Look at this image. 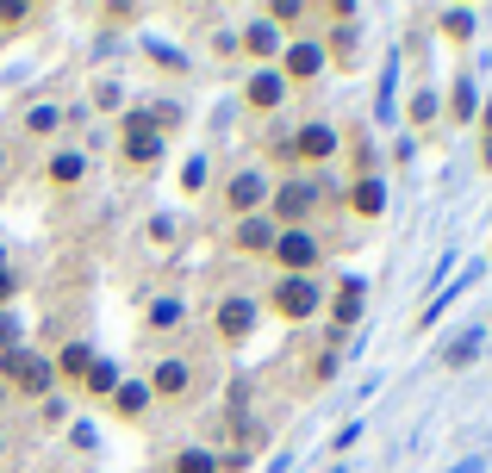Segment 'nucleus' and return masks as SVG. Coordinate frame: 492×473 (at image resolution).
<instances>
[{
  "mask_svg": "<svg viewBox=\"0 0 492 473\" xmlns=\"http://www.w3.org/2000/svg\"><path fill=\"white\" fill-rule=\"evenodd\" d=\"M324 280L318 274H281V280H268V312L281 318V324H312V318H324Z\"/></svg>",
  "mask_w": 492,
  "mask_h": 473,
  "instance_id": "3",
  "label": "nucleus"
},
{
  "mask_svg": "<svg viewBox=\"0 0 492 473\" xmlns=\"http://www.w3.org/2000/svg\"><path fill=\"white\" fill-rule=\"evenodd\" d=\"M455 473H487V461H462V468H455Z\"/></svg>",
  "mask_w": 492,
  "mask_h": 473,
  "instance_id": "43",
  "label": "nucleus"
},
{
  "mask_svg": "<svg viewBox=\"0 0 492 473\" xmlns=\"http://www.w3.org/2000/svg\"><path fill=\"white\" fill-rule=\"evenodd\" d=\"M436 31H443V44L462 50V44L474 38V6H443V13H436Z\"/></svg>",
  "mask_w": 492,
  "mask_h": 473,
  "instance_id": "26",
  "label": "nucleus"
},
{
  "mask_svg": "<svg viewBox=\"0 0 492 473\" xmlns=\"http://www.w3.org/2000/svg\"><path fill=\"white\" fill-rule=\"evenodd\" d=\"M281 50H287V31H274L262 13H249L244 31H237V56H249V69H274Z\"/></svg>",
  "mask_w": 492,
  "mask_h": 473,
  "instance_id": "14",
  "label": "nucleus"
},
{
  "mask_svg": "<svg viewBox=\"0 0 492 473\" xmlns=\"http://www.w3.org/2000/svg\"><path fill=\"white\" fill-rule=\"evenodd\" d=\"M143 113H150V125H156L162 137L187 125V107H181V100H143Z\"/></svg>",
  "mask_w": 492,
  "mask_h": 473,
  "instance_id": "29",
  "label": "nucleus"
},
{
  "mask_svg": "<svg viewBox=\"0 0 492 473\" xmlns=\"http://www.w3.org/2000/svg\"><path fill=\"white\" fill-rule=\"evenodd\" d=\"M38 424H69V399H63V392L38 399Z\"/></svg>",
  "mask_w": 492,
  "mask_h": 473,
  "instance_id": "37",
  "label": "nucleus"
},
{
  "mask_svg": "<svg viewBox=\"0 0 492 473\" xmlns=\"http://www.w3.org/2000/svg\"><path fill=\"white\" fill-rule=\"evenodd\" d=\"M50 361H56V386H75V392H82V380H88V367H94V343L75 337V343H63V349L50 355Z\"/></svg>",
  "mask_w": 492,
  "mask_h": 473,
  "instance_id": "19",
  "label": "nucleus"
},
{
  "mask_svg": "<svg viewBox=\"0 0 492 473\" xmlns=\"http://www.w3.org/2000/svg\"><path fill=\"white\" fill-rule=\"evenodd\" d=\"M143 236H150V249H175V243H181V219H175V212H150Z\"/></svg>",
  "mask_w": 492,
  "mask_h": 473,
  "instance_id": "30",
  "label": "nucleus"
},
{
  "mask_svg": "<svg viewBox=\"0 0 492 473\" xmlns=\"http://www.w3.org/2000/svg\"><path fill=\"white\" fill-rule=\"evenodd\" d=\"M44 181H50L56 194H75V187L88 181V156H82V150H56V156H44Z\"/></svg>",
  "mask_w": 492,
  "mask_h": 473,
  "instance_id": "17",
  "label": "nucleus"
},
{
  "mask_svg": "<svg viewBox=\"0 0 492 473\" xmlns=\"http://www.w3.org/2000/svg\"><path fill=\"white\" fill-rule=\"evenodd\" d=\"M337 367H343V349H324L318 361H312V386H331V380H337Z\"/></svg>",
  "mask_w": 492,
  "mask_h": 473,
  "instance_id": "36",
  "label": "nucleus"
},
{
  "mask_svg": "<svg viewBox=\"0 0 492 473\" xmlns=\"http://www.w3.org/2000/svg\"><path fill=\"white\" fill-rule=\"evenodd\" d=\"M393 100H399V56H386V75L374 94V125H393Z\"/></svg>",
  "mask_w": 492,
  "mask_h": 473,
  "instance_id": "28",
  "label": "nucleus"
},
{
  "mask_svg": "<svg viewBox=\"0 0 492 473\" xmlns=\"http://www.w3.org/2000/svg\"><path fill=\"white\" fill-rule=\"evenodd\" d=\"M6 405H13V392H6V386H0V411H6Z\"/></svg>",
  "mask_w": 492,
  "mask_h": 473,
  "instance_id": "44",
  "label": "nucleus"
},
{
  "mask_svg": "<svg viewBox=\"0 0 492 473\" xmlns=\"http://www.w3.org/2000/svg\"><path fill=\"white\" fill-rule=\"evenodd\" d=\"M474 131H480V168L492 175V100H480V118H474Z\"/></svg>",
  "mask_w": 492,
  "mask_h": 473,
  "instance_id": "34",
  "label": "nucleus"
},
{
  "mask_svg": "<svg viewBox=\"0 0 492 473\" xmlns=\"http://www.w3.org/2000/svg\"><path fill=\"white\" fill-rule=\"evenodd\" d=\"M268 194H274V175L268 168H231L225 175V212L231 219H255V212H268Z\"/></svg>",
  "mask_w": 492,
  "mask_h": 473,
  "instance_id": "11",
  "label": "nucleus"
},
{
  "mask_svg": "<svg viewBox=\"0 0 492 473\" xmlns=\"http://www.w3.org/2000/svg\"><path fill=\"white\" fill-rule=\"evenodd\" d=\"M0 461H6V430H0Z\"/></svg>",
  "mask_w": 492,
  "mask_h": 473,
  "instance_id": "46",
  "label": "nucleus"
},
{
  "mask_svg": "<svg viewBox=\"0 0 492 473\" xmlns=\"http://www.w3.org/2000/svg\"><path fill=\"white\" fill-rule=\"evenodd\" d=\"M162 150H168V137L150 125L143 100H131V107L119 113V168L125 175H150V168L162 162Z\"/></svg>",
  "mask_w": 492,
  "mask_h": 473,
  "instance_id": "1",
  "label": "nucleus"
},
{
  "mask_svg": "<svg viewBox=\"0 0 492 473\" xmlns=\"http://www.w3.org/2000/svg\"><path fill=\"white\" fill-rule=\"evenodd\" d=\"M293 100V88L281 82V69H244V88H237V107L255 118H274Z\"/></svg>",
  "mask_w": 492,
  "mask_h": 473,
  "instance_id": "13",
  "label": "nucleus"
},
{
  "mask_svg": "<svg viewBox=\"0 0 492 473\" xmlns=\"http://www.w3.org/2000/svg\"><path fill=\"white\" fill-rule=\"evenodd\" d=\"M0 386L6 392H25V399H50L56 392V361L38 349V343H25V349L0 355Z\"/></svg>",
  "mask_w": 492,
  "mask_h": 473,
  "instance_id": "4",
  "label": "nucleus"
},
{
  "mask_svg": "<svg viewBox=\"0 0 492 473\" xmlns=\"http://www.w3.org/2000/svg\"><path fill=\"white\" fill-rule=\"evenodd\" d=\"M181 324H187V299L181 293H162V299L143 305V337H175Z\"/></svg>",
  "mask_w": 492,
  "mask_h": 473,
  "instance_id": "16",
  "label": "nucleus"
},
{
  "mask_svg": "<svg viewBox=\"0 0 492 473\" xmlns=\"http://www.w3.org/2000/svg\"><path fill=\"white\" fill-rule=\"evenodd\" d=\"M331 473H343V468H331Z\"/></svg>",
  "mask_w": 492,
  "mask_h": 473,
  "instance_id": "47",
  "label": "nucleus"
},
{
  "mask_svg": "<svg viewBox=\"0 0 492 473\" xmlns=\"http://www.w3.org/2000/svg\"><path fill=\"white\" fill-rule=\"evenodd\" d=\"M362 443V424H343L337 436H331V455H343V449H356Z\"/></svg>",
  "mask_w": 492,
  "mask_h": 473,
  "instance_id": "39",
  "label": "nucleus"
},
{
  "mask_svg": "<svg viewBox=\"0 0 492 473\" xmlns=\"http://www.w3.org/2000/svg\"><path fill=\"white\" fill-rule=\"evenodd\" d=\"M88 100H94V113H125V107H131L119 82H94V94H88Z\"/></svg>",
  "mask_w": 492,
  "mask_h": 473,
  "instance_id": "32",
  "label": "nucleus"
},
{
  "mask_svg": "<svg viewBox=\"0 0 492 473\" xmlns=\"http://www.w3.org/2000/svg\"><path fill=\"white\" fill-rule=\"evenodd\" d=\"M175 187H181L187 200H200V194L212 187V156H206V150H194V156H187V162L175 168Z\"/></svg>",
  "mask_w": 492,
  "mask_h": 473,
  "instance_id": "24",
  "label": "nucleus"
},
{
  "mask_svg": "<svg viewBox=\"0 0 492 473\" xmlns=\"http://www.w3.org/2000/svg\"><path fill=\"white\" fill-rule=\"evenodd\" d=\"M82 392H88V399H113V392H119V367H113L107 355H94V367H88Z\"/></svg>",
  "mask_w": 492,
  "mask_h": 473,
  "instance_id": "27",
  "label": "nucleus"
},
{
  "mask_svg": "<svg viewBox=\"0 0 492 473\" xmlns=\"http://www.w3.org/2000/svg\"><path fill=\"white\" fill-rule=\"evenodd\" d=\"M436 118H443V88H436V82H418L411 100H405V125H411V131H430Z\"/></svg>",
  "mask_w": 492,
  "mask_h": 473,
  "instance_id": "20",
  "label": "nucleus"
},
{
  "mask_svg": "<svg viewBox=\"0 0 492 473\" xmlns=\"http://www.w3.org/2000/svg\"><path fill=\"white\" fill-rule=\"evenodd\" d=\"M324 200H331V194H324V175H287V181H274V194H268V219H274L281 231H299V225L318 219Z\"/></svg>",
  "mask_w": 492,
  "mask_h": 473,
  "instance_id": "2",
  "label": "nucleus"
},
{
  "mask_svg": "<svg viewBox=\"0 0 492 473\" xmlns=\"http://www.w3.org/2000/svg\"><path fill=\"white\" fill-rule=\"evenodd\" d=\"M19 131H25V137H38V143H44V137H56V131H63V107H50V100H31V107L19 113Z\"/></svg>",
  "mask_w": 492,
  "mask_h": 473,
  "instance_id": "25",
  "label": "nucleus"
},
{
  "mask_svg": "<svg viewBox=\"0 0 492 473\" xmlns=\"http://www.w3.org/2000/svg\"><path fill=\"white\" fill-rule=\"evenodd\" d=\"M168 473H219V455H212V449H181V455L168 461Z\"/></svg>",
  "mask_w": 492,
  "mask_h": 473,
  "instance_id": "31",
  "label": "nucleus"
},
{
  "mask_svg": "<svg viewBox=\"0 0 492 473\" xmlns=\"http://www.w3.org/2000/svg\"><path fill=\"white\" fill-rule=\"evenodd\" d=\"M13 349H25V318L19 312H0V355H13Z\"/></svg>",
  "mask_w": 492,
  "mask_h": 473,
  "instance_id": "33",
  "label": "nucleus"
},
{
  "mask_svg": "<svg viewBox=\"0 0 492 473\" xmlns=\"http://www.w3.org/2000/svg\"><path fill=\"white\" fill-rule=\"evenodd\" d=\"M274 150H281V162H293V175H299V168L331 162V156L343 150V131H337L331 118H306V125H299V131H287Z\"/></svg>",
  "mask_w": 492,
  "mask_h": 473,
  "instance_id": "5",
  "label": "nucleus"
},
{
  "mask_svg": "<svg viewBox=\"0 0 492 473\" xmlns=\"http://www.w3.org/2000/svg\"><path fill=\"white\" fill-rule=\"evenodd\" d=\"M107 405H113V417H119V424H137L156 399H150V386H143V380H119V392H113Z\"/></svg>",
  "mask_w": 492,
  "mask_h": 473,
  "instance_id": "23",
  "label": "nucleus"
},
{
  "mask_svg": "<svg viewBox=\"0 0 492 473\" xmlns=\"http://www.w3.org/2000/svg\"><path fill=\"white\" fill-rule=\"evenodd\" d=\"M13 299H19V274H13L6 255H0V312H13Z\"/></svg>",
  "mask_w": 492,
  "mask_h": 473,
  "instance_id": "38",
  "label": "nucleus"
},
{
  "mask_svg": "<svg viewBox=\"0 0 492 473\" xmlns=\"http://www.w3.org/2000/svg\"><path fill=\"white\" fill-rule=\"evenodd\" d=\"M0 175H6V143H0Z\"/></svg>",
  "mask_w": 492,
  "mask_h": 473,
  "instance_id": "45",
  "label": "nucleus"
},
{
  "mask_svg": "<svg viewBox=\"0 0 492 473\" xmlns=\"http://www.w3.org/2000/svg\"><path fill=\"white\" fill-rule=\"evenodd\" d=\"M212 50L219 56H237V31H212Z\"/></svg>",
  "mask_w": 492,
  "mask_h": 473,
  "instance_id": "41",
  "label": "nucleus"
},
{
  "mask_svg": "<svg viewBox=\"0 0 492 473\" xmlns=\"http://www.w3.org/2000/svg\"><path fill=\"white\" fill-rule=\"evenodd\" d=\"M368 312V280L362 274H343L331 293H324V318H331V349H343V331H356Z\"/></svg>",
  "mask_w": 492,
  "mask_h": 473,
  "instance_id": "6",
  "label": "nucleus"
},
{
  "mask_svg": "<svg viewBox=\"0 0 492 473\" xmlns=\"http://www.w3.org/2000/svg\"><path fill=\"white\" fill-rule=\"evenodd\" d=\"M487 268H492V255H487Z\"/></svg>",
  "mask_w": 492,
  "mask_h": 473,
  "instance_id": "48",
  "label": "nucleus"
},
{
  "mask_svg": "<svg viewBox=\"0 0 492 473\" xmlns=\"http://www.w3.org/2000/svg\"><path fill=\"white\" fill-rule=\"evenodd\" d=\"M255 324H262V305H255L249 293H219V305H212V337H219L225 349H244L249 337H255Z\"/></svg>",
  "mask_w": 492,
  "mask_h": 473,
  "instance_id": "8",
  "label": "nucleus"
},
{
  "mask_svg": "<svg viewBox=\"0 0 492 473\" xmlns=\"http://www.w3.org/2000/svg\"><path fill=\"white\" fill-rule=\"evenodd\" d=\"M143 386H150L156 405H187V399L200 392V367H194L187 355H162V361L143 374Z\"/></svg>",
  "mask_w": 492,
  "mask_h": 473,
  "instance_id": "7",
  "label": "nucleus"
},
{
  "mask_svg": "<svg viewBox=\"0 0 492 473\" xmlns=\"http://www.w3.org/2000/svg\"><path fill=\"white\" fill-rule=\"evenodd\" d=\"M324 194L343 200V212H356V219H380L386 200H393V194H386V175H374V168L368 175H343V181H331Z\"/></svg>",
  "mask_w": 492,
  "mask_h": 473,
  "instance_id": "12",
  "label": "nucleus"
},
{
  "mask_svg": "<svg viewBox=\"0 0 492 473\" xmlns=\"http://www.w3.org/2000/svg\"><path fill=\"white\" fill-rule=\"evenodd\" d=\"M69 430H75V436H69L75 449H94V443H100V436H94V424H69Z\"/></svg>",
  "mask_w": 492,
  "mask_h": 473,
  "instance_id": "42",
  "label": "nucleus"
},
{
  "mask_svg": "<svg viewBox=\"0 0 492 473\" xmlns=\"http://www.w3.org/2000/svg\"><path fill=\"white\" fill-rule=\"evenodd\" d=\"M268 262H274L281 274H318V268H324V236L312 231V225L281 231L274 236V249H268Z\"/></svg>",
  "mask_w": 492,
  "mask_h": 473,
  "instance_id": "9",
  "label": "nucleus"
},
{
  "mask_svg": "<svg viewBox=\"0 0 492 473\" xmlns=\"http://www.w3.org/2000/svg\"><path fill=\"white\" fill-rule=\"evenodd\" d=\"M281 82L287 88H312V82H324V44H318V31H299V38H287V50H281Z\"/></svg>",
  "mask_w": 492,
  "mask_h": 473,
  "instance_id": "10",
  "label": "nucleus"
},
{
  "mask_svg": "<svg viewBox=\"0 0 492 473\" xmlns=\"http://www.w3.org/2000/svg\"><path fill=\"white\" fill-rule=\"evenodd\" d=\"M443 118H449L455 131H468V125L480 118V88H474V75H455V82H449V107H443Z\"/></svg>",
  "mask_w": 492,
  "mask_h": 473,
  "instance_id": "18",
  "label": "nucleus"
},
{
  "mask_svg": "<svg viewBox=\"0 0 492 473\" xmlns=\"http://www.w3.org/2000/svg\"><path fill=\"white\" fill-rule=\"evenodd\" d=\"M100 19H113V25H131V19H137V6H131V0H113Z\"/></svg>",
  "mask_w": 492,
  "mask_h": 473,
  "instance_id": "40",
  "label": "nucleus"
},
{
  "mask_svg": "<svg viewBox=\"0 0 492 473\" xmlns=\"http://www.w3.org/2000/svg\"><path fill=\"white\" fill-rule=\"evenodd\" d=\"M480 349H487V324H468V331H462L449 349L436 355V361H443L449 374H462V367H474V361H480Z\"/></svg>",
  "mask_w": 492,
  "mask_h": 473,
  "instance_id": "22",
  "label": "nucleus"
},
{
  "mask_svg": "<svg viewBox=\"0 0 492 473\" xmlns=\"http://www.w3.org/2000/svg\"><path fill=\"white\" fill-rule=\"evenodd\" d=\"M274 236H281V225H274L268 212H255V219H237V225H231V249H237V255H268Z\"/></svg>",
  "mask_w": 492,
  "mask_h": 473,
  "instance_id": "15",
  "label": "nucleus"
},
{
  "mask_svg": "<svg viewBox=\"0 0 492 473\" xmlns=\"http://www.w3.org/2000/svg\"><path fill=\"white\" fill-rule=\"evenodd\" d=\"M38 19V6H25V0H0V31H13V25H31Z\"/></svg>",
  "mask_w": 492,
  "mask_h": 473,
  "instance_id": "35",
  "label": "nucleus"
},
{
  "mask_svg": "<svg viewBox=\"0 0 492 473\" xmlns=\"http://www.w3.org/2000/svg\"><path fill=\"white\" fill-rule=\"evenodd\" d=\"M137 50H143L162 75H194V56H187V50H175V44H162L156 31H137Z\"/></svg>",
  "mask_w": 492,
  "mask_h": 473,
  "instance_id": "21",
  "label": "nucleus"
}]
</instances>
